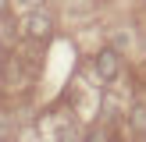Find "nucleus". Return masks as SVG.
<instances>
[{"label": "nucleus", "mask_w": 146, "mask_h": 142, "mask_svg": "<svg viewBox=\"0 0 146 142\" xmlns=\"http://www.w3.org/2000/svg\"><path fill=\"white\" fill-rule=\"evenodd\" d=\"M29 4H39V0H29Z\"/></svg>", "instance_id": "nucleus-5"}, {"label": "nucleus", "mask_w": 146, "mask_h": 142, "mask_svg": "<svg viewBox=\"0 0 146 142\" xmlns=\"http://www.w3.org/2000/svg\"><path fill=\"white\" fill-rule=\"evenodd\" d=\"M118 71H121L118 50H100V53H96V75L104 78V82H114V78H118Z\"/></svg>", "instance_id": "nucleus-2"}, {"label": "nucleus", "mask_w": 146, "mask_h": 142, "mask_svg": "<svg viewBox=\"0 0 146 142\" xmlns=\"http://www.w3.org/2000/svg\"><path fill=\"white\" fill-rule=\"evenodd\" d=\"M128 124H132L135 135H146V103H132V110H128Z\"/></svg>", "instance_id": "nucleus-3"}, {"label": "nucleus", "mask_w": 146, "mask_h": 142, "mask_svg": "<svg viewBox=\"0 0 146 142\" xmlns=\"http://www.w3.org/2000/svg\"><path fill=\"white\" fill-rule=\"evenodd\" d=\"M4 11H7V0H0V14H4Z\"/></svg>", "instance_id": "nucleus-4"}, {"label": "nucleus", "mask_w": 146, "mask_h": 142, "mask_svg": "<svg viewBox=\"0 0 146 142\" xmlns=\"http://www.w3.org/2000/svg\"><path fill=\"white\" fill-rule=\"evenodd\" d=\"M21 28H25L29 39H46V36L54 32V18H50L46 11H32L25 21H21Z\"/></svg>", "instance_id": "nucleus-1"}]
</instances>
